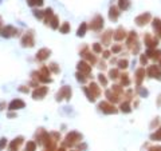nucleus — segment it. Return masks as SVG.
<instances>
[{
    "label": "nucleus",
    "instance_id": "f257e3e1",
    "mask_svg": "<svg viewBox=\"0 0 161 151\" xmlns=\"http://www.w3.org/2000/svg\"><path fill=\"white\" fill-rule=\"evenodd\" d=\"M80 140H82V134H79V132H77V131H71L66 135L62 147H73L74 144L79 143Z\"/></svg>",
    "mask_w": 161,
    "mask_h": 151
},
{
    "label": "nucleus",
    "instance_id": "f03ea898",
    "mask_svg": "<svg viewBox=\"0 0 161 151\" xmlns=\"http://www.w3.org/2000/svg\"><path fill=\"white\" fill-rule=\"evenodd\" d=\"M98 109H100L104 114H107V115H111V114L118 112V109H117L113 103H110V102H107V100L100 102V103H98Z\"/></svg>",
    "mask_w": 161,
    "mask_h": 151
},
{
    "label": "nucleus",
    "instance_id": "7ed1b4c3",
    "mask_svg": "<svg viewBox=\"0 0 161 151\" xmlns=\"http://www.w3.org/2000/svg\"><path fill=\"white\" fill-rule=\"evenodd\" d=\"M144 44L146 46L148 50H154L159 44V38L156 35H152L150 32H146L144 35Z\"/></svg>",
    "mask_w": 161,
    "mask_h": 151
},
{
    "label": "nucleus",
    "instance_id": "20e7f679",
    "mask_svg": "<svg viewBox=\"0 0 161 151\" xmlns=\"http://www.w3.org/2000/svg\"><path fill=\"white\" fill-rule=\"evenodd\" d=\"M146 76L152 79H157V80H161V68L160 66H156V64H152L146 68Z\"/></svg>",
    "mask_w": 161,
    "mask_h": 151
},
{
    "label": "nucleus",
    "instance_id": "39448f33",
    "mask_svg": "<svg viewBox=\"0 0 161 151\" xmlns=\"http://www.w3.org/2000/svg\"><path fill=\"white\" fill-rule=\"evenodd\" d=\"M150 21H152V15H150V12H144V14L138 15V16L134 19V23L137 24L138 27L146 26V24L150 23Z\"/></svg>",
    "mask_w": 161,
    "mask_h": 151
},
{
    "label": "nucleus",
    "instance_id": "423d86ee",
    "mask_svg": "<svg viewBox=\"0 0 161 151\" xmlns=\"http://www.w3.org/2000/svg\"><path fill=\"white\" fill-rule=\"evenodd\" d=\"M90 28L93 31H101L104 28V17H102L101 15H95V16L93 17V20L90 23Z\"/></svg>",
    "mask_w": 161,
    "mask_h": 151
},
{
    "label": "nucleus",
    "instance_id": "0eeeda50",
    "mask_svg": "<svg viewBox=\"0 0 161 151\" xmlns=\"http://www.w3.org/2000/svg\"><path fill=\"white\" fill-rule=\"evenodd\" d=\"M77 68H78V72L83 74V75H86L87 78H90L89 75L91 74V66L87 63V61H85V60L79 61V63L77 64Z\"/></svg>",
    "mask_w": 161,
    "mask_h": 151
},
{
    "label": "nucleus",
    "instance_id": "6e6552de",
    "mask_svg": "<svg viewBox=\"0 0 161 151\" xmlns=\"http://www.w3.org/2000/svg\"><path fill=\"white\" fill-rule=\"evenodd\" d=\"M34 44H35L34 32L32 31H28V32L21 38V46H23V47H34Z\"/></svg>",
    "mask_w": 161,
    "mask_h": 151
},
{
    "label": "nucleus",
    "instance_id": "1a4fd4ad",
    "mask_svg": "<svg viewBox=\"0 0 161 151\" xmlns=\"http://www.w3.org/2000/svg\"><path fill=\"white\" fill-rule=\"evenodd\" d=\"M145 75H146V70H145L144 67H140V68L136 70V72H134V83L137 84V87L142 84V82H144V79H145Z\"/></svg>",
    "mask_w": 161,
    "mask_h": 151
},
{
    "label": "nucleus",
    "instance_id": "9d476101",
    "mask_svg": "<svg viewBox=\"0 0 161 151\" xmlns=\"http://www.w3.org/2000/svg\"><path fill=\"white\" fill-rule=\"evenodd\" d=\"M70 98H71V88L69 86H63L57 94V100H62V99L69 100Z\"/></svg>",
    "mask_w": 161,
    "mask_h": 151
},
{
    "label": "nucleus",
    "instance_id": "9b49d317",
    "mask_svg": "<svg viewBox=\"0 0 161 151\" xmlns=\"http://www.w3.org/2000/svg\"><path fill=\"white\" fill-rule=\"evenodd\" d=\"M113 33H114V31L113 30H106L104 33H102V36H101V44L102 46H110V43H111V39H113Z\"/></svg>",
    "mask_w": 161,
    "mask_h": 151
},
{
    "label": "nucleus",
    "instance_id": "f8f14e48",
    "mask_svg": "<svg viewBox=\"0 0 161 151\" xmlns=\"http://www.w3.org/2000/svg\"><path fill=\"white\" fill-rule=\"evenodd\" d=\"M0 35H2L3 38H11V36L18 35V30L14 28L12 26H5L4 28L0 30Z\"/></svg>",
    "mask_w": 161,
    "mask_h": 151
},
{
    "label": "nucleus",
    "instance_id": "ddd939ff",
    "mask_svg": "<svg viewBox=\"0 0 161 151\" xmlns=\"http://www.w3.org/2000/svg\"><path fill=\"white\" fill-rule=\"evenodd\" d=\"M126 38H128V32H126V30L122 28V27H118V28L114 31V33H113V39L116 42H121V40H123V39H126Z\"/></svg>",
    "mask_w": 161,
    "mask_h": 151
},
{
    "label": "nucleus",
    "instance_id": "4468645a",
    "mask_svg": "<svg viewBox=\"0 0 161 151\" xmlns=\"http://www.w3.org/2000/svg\"><path fill=\"white\" fill-rule=\"evenodd\" d=\"M48 88L46 87V86H40V87L35 88L32 92V98L34 99H43V98L46 96V94H47Z\"/></svg>",
    "mask_w": 161,
    "mask_h": 151
},
{
    "label": "nucleus",
    "instance_id": "2eb2a0df",
    "mask_svg": "<svg viewBox=\"0 0 161 151\" xmlns=\"http://www.w3.org/2000/svg\"><path fill=\"white\" fill-rule=\"evenodd\" d=\"M105 96H106L107 102H110V103H113V104L121 103V98H122V96H120V95H117L116 92H113L111 90H107L105 92Z\"/></svg>",
    "mask_w": 161,
    "mask_h": 151
},
{
    "label": "nucleus",
    "instance_id": "dca6fc26",
    "mask_svg": "<svg viewBox=\"0 0 161 151\" xmlns=\"http://www.w3.org/2000/svg\"><path fill=\"white\" fill-rule=\"evenodd\" d=\"M137 39H138L137 32H136V31H130V32L128 33V38H126V47L132 50V47L137 43Z\"/></svg>",
    "mask_w": 161,
    "mask_h": 151
},
{
    "label": "nucleus",
    "instance_id": "f3484780",
    "mask_svg": "<svg viewBox=\"0 0 161 151\" xmlns=\"http://www.w3.org/2000/svg\"><path fill=\"white\" fill-rule=\"evenodd\" d=\"M145 55L148 56V59L154 60V61H159L161 59V51L159 48H154V50H146Z\"/></svg>",
    "mask_w": 161,
    "mask_h": 151
},
{
    "label": "nucleus",
    "instance_id": "a211bd4d",
    "mask_svg": "<svg viewBox=\"0 0 161 151\" xmlns=\"http://www.w3.org/2000/svg\"><path fill=\"white\" fill-rule=\"evenodd\" d=\"M120 15H121L120 8L116 7V5H111L110 10H109V19L111 21H117V20H118V17H120Z\"/></svg>",
    "mask_w": 161,
    "mask_h": 151
},
{
    "label": "nucleus",
    "instance_id": "6ab92c4d",
    "mask_svg": "<svg viewBox=\"0 0 161 151\" xmlns=\"http://www.w3.org/2000/svg\"><path fill=\"white\" fill-rule=\"evenodd\" d=\"M24 106H26V103H24L21 99H14L10 104H8V109L12 110V111H16V110L24 109Z\"/></svg>",
    "mask_w": 161,
    "mask_h": 151
},
{
    "label": "nucleus",
    "instance_id": "aec40b11",
    "mask_svg": "<svg viewBox=\"0 0 161 151\" xmlns=\"http://www.w3.org/2000/svg\"><path fill=\"white\" fill-rule=\"evenodd\" d=\"M152 28L156 36H161V19L160 17H154L152 20Z\"/></svg>",
    "mask_w": 161,
    "mask_h": 151
},
{
    "label": "nucleus",
    "instance_id": "412c9836",
    "mask_svg": "<svg viewBox=\"0 0 161 151\" xmlns=\"http://www.w3.org/2000/svg\"><path fill=\"white\" fill-rule=\"evenodd\" d=\"M23 137H18V138H15L14 140L10 143V147H8V151H19V147H20V144L23 143Z\"/></svg>",
    "mask_w": 161,
    "mask_h": 151
},
{
    "label": "nucleus",
    "instance_id": "4be33fe9",
    "mask_svg": "<svg viewBox=\"0 0 161 151\" xmlns=\"http://www.w3.org/2000/svg\"><path fill=\"white\" fill-rule=\"evenodd\" d=\"M50 54H51V51L48 50V48H42V50H39V51H38V54H36V60L43 61V60L48 59Z\"/></svg>",
    "mask_w": 161,
    "mask_h": 151
},
{
    "label": "nucleus",
    "instance_id": "5701e85b",
    "mask_svg": "<svg viewBox=\"0 0 161 151\" xmlns=\"http://www.w3.org/2000/svg\"><path fill=\"white\" fill-rule=\"evenodd\" d=\"M120 111H121V112H123V114L132 112V104H130V102H129V100L121 102V104H120Z\"/></svg>",
    "mask_w": 161,
    "mask_h": 151
},
{
    "label": "nucleus",
    "instance_id": "b1692460",
    "mask_svg": "<svg viewBox=\"0 0 161 151\" xmlns=\"http://www.w3.org/2000/svg\"><path fill=\"white\" fill-rule=\"evenodd\" d=\"M89 90L91 91V94L94 95L95 98H100L101 96V88H100V86H98L97 83L91 82L90 84H89Z\"/></svg>",
    "mask_w": 161,
    "mask_h": 151
},
{
    "label": "nucleus",
    "instance_id": "393cba45",
    "mask_svg": "<svg viewBox=\"0 0 161 151\" xmlns=\"http://www.w3.org/2000/svg\"><path fill=\"white\" fill-rule=\"evenodd\" d=\"M149 139L152 142H161V126L159 128H156V131H153L149 135Z\"/></svg>",
    "mask_w": 161,
    "mask_h": 151
},
{
    "label": "nucleus",
    "instance_id": "a878e982",
    "mask_svg": "<svg viewBox=\"0 0 161 151\" xmlns=\"http://www.w3.org/2000/svg\"><path fill=\"white\" fill-rule=\"evenodd\" d=\"M83 58L86 59V61H87L90 66H94L95 63H97V58H95V55H93L91 52H85V54L82 55Z\"/></svg>",
    "mask_w": 161,
    "mask_h": 151
},
{
    "label": "nucleus",
    "instance_id": "bb28decb",
    "mask_svg": "<svg viewBox=\"0 0 161 151\" xmlns=\"http://www.w3.org/2000/svg\"><path fill=\"white\" fill-rule=\"evenodd\" d=\"M120 82H121V86H123V87H128V86H130V78H129V74H126V72L121 74Z\"/></svg>",
    "mask_w": 161,
    "mask_h": 151
},
{
    "label": "nucleus",
    "instance_id": "cd10ccee",
    "mask_svg": "<svg viewBox=\"0 0 161 151\" xmlns=\"http://www.w3.org/2000/svg\"><path fill=\"white\" fill-rule=\"evenodd\" d=\"M130 0H118V8L121 11H128L130 8Z\"/></svg>",
    "mask_w": 161,
    "mask_h": 151
},
{
    "label": "nucleus",
    "instance_id": "c85d7f7f",
    "mask_svg": "<svg viewBox=\"0 0 161 151\" xmlns=\"http://www.w3.org/2000/svg\"><path fill=\"white\" fill-rule=\"evenodd\" d=\"M43 14H44V21H46V24H50V21L52 19V8H46L44 11H43Z\"/></svg>",
    "mask_w": 161,
    "mask_h": 151
},
{
    "label": "nucleus",
    "instance_id": "c756f323",
    "mask_svg": "<svg viewBox=\"0 0 161 151\" xmlns=\"http://www.w3.org/2000/svg\"><path fill=\"white\" fill-rule=\"evenodd\" d=\"M111 91L116 92L117 95H120V96H123L125 95V91H123V87L121 84H113V87H111Z\"/></svg>",
    "mask_w": 161,
    "mask_h": 151
},
{
    "label": "nucleus",
    "instance_id": "7c9ffc66",
    "mask_svg": "<svg viewBox=\"0 0 161 151\" xmlns=\"http://www.w3.org/2000/svg\"><path fill=\"white\" fill-rule=\"evenodd\" d=\"M120 76H121V74H120L118 68H111L109 71V78L111 79V80H116V79H118Z\"/></svg>",
    "mask_w": 161,
    "mask_h": 151
},
{
    "label": "nucleus",
    "instance_id": "2f4dec72",
    "mask_svg": "<svg viewBox=\"0 0 161 151\" xmlns=\"http://www.w3.org/2000/svg\"><path fill=\"white\" fill-rule=\"evenodd\" d=\"M136 92H137V94L140 95L141 98H146L148 95H149V91H148L146 88H144L142 86H138V87L136 88Z\"/></svg>",
    "mask_w": 161,
    "mask_h": 151
},
{
    "label": "nucleus",
    "instance_id": "473e14b6",
    "mask_svg": "<svg viewBox=\"0 0 161 151\" xmlns=\"http://www.w3.org/2000/svg\"><path fill=\"white\" fill-rule=\"evenodd\" d=\"M83 92H85V95H86V98H87V100L89 102H95V99H97V98L94 96V95L91 94V91L89 90V87H83Z\"/></svg>",
    "mask_w": 161,
    "mask_h": 151
},
{
    "label": "nucleus",
    "instance_id": "72a5a7b5",
    "mask_svg": "<svg viewBox=\"0 0 161 151\" xmlns=\"http://www.w3.org/2000/svg\"><path fill=\"white\" fill-rule=\"evenodd\" d=\"M24 151H36V142H34V140L27 142L26 147H24Z\"/></svg>",
    "mask_w": 161,
    "mask_h": 151
},
{
    "label": "nucleus",
    "instance_id": "f704fd0d",
    "mask_svg": "<svg viewBox=\"0 0 161 151\" xmlns=\"http://www.w3.org/2000/svg\"><path fill=\"white\" fill-rule=\"evenodd\" d=\"M86 31H87V24H86V23H82V24L79 26L78 31H77V35H78V36H85Z\"/></svg>",
    "mask_w": 161,
    "mask_h": 151
},
{
    "label": "nucleus",
    "instance_id": "c9c22d12",
    "mask_svg": "<svg viewBox=\"0 0 161 151\" xmlns=\"http://www.w3.org/2000/svg\"><path fill=\"white\" fill-rule=\"evenodd\" d=\"M117 64H118V70H126L129 67L128 59H121V60L117 61Z\"/></svg>",
    "mask_w": 161,
    "mask_h": 151
},
{
    "label": "nucleus",
    "instance_id": "e433bc0d",
    "mask_svg": "<svg viewBox=\"0 0 161 151\" xmlns=\"http://www.w3.org/2000/svg\"><path fill=\"white\" fill-rule=\"evenodd\" d=\"M50 26H51L52 30L59 28V19H58V16H52V19L50 21Z\"/></svg>",
    "mask_w": 161,
    "mask_h": 151
},
{
    "label": "nucleus",
    "instance_id": "4c0bfd02",
    "mask_svg": "<svg viewBox=\"0 0 161 151\" xmlns=\"http://www.w3.org/2000/svg\"><path fill=\"white\" fill-rule=\"evenodd\" d=\"M28 2V4L31 7H34V5H36V7H40V5H43V3H44V0H27Z\"/></svg>",
    "mask_w": 161,
    "mask_h": 151
},
{
    "label": "nucleus",
    "instance_id": "58836bf2",
    "mask_svg": "<svg viewBox=\"0 0 161 151\" xmlns=\"http://www.w3.org/2000/svg\"><path fill=\"white\" fill-rule=\"evenodd\" d=\"M75 76H77V80L80 82V83H86V80H87V76L83 75V74H80V72H77Z\"/></svg>",
    "mask_w": 161,
    "mask_h": 151
},
{
    "label": "nucleus",
    "instance_id": "ea45409f",
    "mask_svg": "<svg viewBox=\"0 0 161 151\" xmlns=\"http://www.w3.org/2000/svg\"><path fill=\"white\" fill-rule=\"evenodd\" d=\"M59 31H61L62 33H67V32L70 31V24H69V23H63V24H62V26L59 27Z\"/></svg>",
    "mask_w": 161,
    "mask_h": 151
},
{
    "label": "nucleus",
    "instance_id": "a19ab883",
    "mask_svg": "<svg viewBox=\"0 0 161 151\" xmlns=\"http://www.w3.org/2000/svg\"><path fill=\"white\" fill-rule=\"evenodd\" d=\"M93 51H94L95 54H102V44L94 43V44H93Z\"/></svg>",
    "mask_w": 161,
    "mask_h": 151
},
{
    "label": "nucleus",
    "instance_id": "79ce46f5",
    "mask_svg": "<svg viewBox=\"0 0 161 151\" xmlns=\"http://www.w3.org/2000/svg\"><path fill=\"white\" fill-rule=\"evenodd\" d=\"M98 80H100V83L104 86V87H106V86H107V79H106V76H105L104 74H100V75H98Z\"/></svg>",
    "mask_w": 161,
    "mask_h": 151
},
{
    "label": "nucleus",
    "instance_id": "37998d69",
    "mask_svg": "<svg viewBox=\"0 0 161 151\" xmlns=\"http://www.w3.org/2000/svg\"><path fill=\"white\" fill-rule=\"evenodd\" d=\"M157 126H159V127H160V118H159V116H157V118H154L153 119V121H152V123H150V126H149V127H150V130H154V127H157Z\"/></svg>",
    "mask_w": 161,
    "mask_h": 151
},
{
    "label": "nucleus",
    "instance_id": "c03bdc74",
    "mask_svg": "<svg viewBox=\"0 0 161 151\" xmlns=\"http://www.w3.org/2000/svg\"><path fill=\"white\" fill-rule=\"evenodd\" d=\"M140 50H141V44L137 42V43H136V44L132 47V54H133V55H137L138 52H140Z\"/></svg>",
    "mask_w": 161,
    "mask_h": 151
},
{
    "label": "nucleus",
    "instance_id": "a18cd8bd",
    "mask_svg": "<svg viewBox=\"0 0 161 151\" xmlns=\"http://www.w3.org/2000/svg\"><path fill=\"white\" fill-rule=\"evenodd\" d=\"M123 96L126 98V100H133V98H134V92H133V90H128L125 92V95H123Z\"/></svg>",
    "mask_w": 161,
    "mask_h": 151
},
{
    "label": "nucleus",
    "instance_id": "49530a36",
    "mask_svg": "<svg viewBox=\"0 0 161 151\" xmlns=\"http://www.w3.org/2000/svg\"><path fill=\"white\" fill-rule=\"evenodd\" d=\"M148 56L145 54H141L140 55V63H141V66H148Z\"/></svg>",
    "mask_w": 161,
    "mask_h": 151
},
{
    "label": "nucleus",
    "instance_id": "de8ad7c7",
    "mask_svg": "<svg viewBox=\"0 0 161 151\" xmlns=\"http://www.w3.org/2000/svg\"><path fill=\"white\" fill-rule=\"evenodd\" d=\"M121 50H122V46L121 44H114L113 47H111V52H113V54H118V52H121Z\"/></svg>",
    "mask_w": 161,
    "mask_h": 151
},
{
    "label": "nucleus",
    "instance_id": "09e8293b",
    "mask_svg": "<svg viewBox=\"0 0 161 151\" xmlns=\"http://www.w3.org/2000/svg\"><path fill=\"white\" fill-rule=\"evenodd\" d=\"M34 16L38 17V19H43V17H44V14H43V11L35 10V11H34Z\"/></svg>",
    "mask_w": 161,
    "mask_h": 151
},
{
    "label": "nucleus",
    "instance_id": "8fccbe9b",
    "mask_svg": "<svg viewBox=\"0 0 161 151\" xmlns=\"http://www.w3.org/2000/svg\"><path fill=\"white\" fill-rule=\"evenodd\" d=\"M48 68H50V70H52L55 74H58V72H59V68H58V67H57V64H55V63H51L50 66H48Z\"/></svg>",
    "mask_w": 161,
    "mask_h": 151
},
{
    "label": "nucleus",
    "instance_id": "3c124183",
    "mask_svg": "<svg viewBox=\"0 0 161 151\" xmlns=\"http://www.w3.org/2000/svg\"><path fill=\"white\" fill-rule=\"evenodd\" d=\"M110 55H111V51H102V58H104V59H109L110 58Z\"/></svg>",
    "mask_w": 161,
    "mask_h": 151
},
{
    "label": "nucleus",
    "instance_id": "603ef678",
    "mask_svg": "<svg viewBox=\"0 0 161 151\" xmlns=\"http://www.w3.org/2000/svg\"><path fill=\"white\" fill-rule=\"evenodd\" d=\"M5 144H7V139H5V138H2V139H0V151L4 149Z\"/></svg>",
    "mask_w": 161,
    "mask_h": 151
},
{
    "label": "nucleus",
    "instance_id": "864d4df0",
    "mask_svg": "<svg viewBox=\"0 0 161 151\" xmlns=\"http://www.w3.org/2000/svg\"><path fill=\"white\" fill-rule=\"evenodd\" d=\"M148 151H161V146H152Z\"/></svg>",
    "mask_w": 161,
    "mask_h": 151
},
{
    "label": "nucleus",
    "instance_id": "5fc2aeb1",
    "mask_svg": "<svg viewBox=\"0 0 161 151\" xmlns=\"http://www.w3.org/2000/svg\"><path fill=\"white\" fill-rule=\"evenodd\" d=\"M98 67H100V70H102V71L106 70V63H105V61H100V66Z\"/></svg>",
    "mask_w": 161,
    "mask_h": 151
},
{
    "label": "nucleus",
    "instance_id": "6e6d98bb",
    "mask_svg": "<svg viewBox=\"0 0 161 151\" xmlns=\"http://www.w3.org/2000/svg\"><path fill=\"white\" fill-rule=\"evenodd\" d=\"M19 91L20 92H28V88H26L24 86H21V87H19Z\"/></svg>",
    "mask_w": 161,
    "mask_h": 151
},
{
    "label": "nucleus",
    "instance_id": "4d7b16f0",
    "mask_svg": "<svg viewBox=\"0 0 161 151\" xmlns=\"http://www.w3.org/2000/svg\"><path fill=\"white\" fill-rule=\"evenodd\" d=\"M78 149L79 150H86V149H87V146H86L85 143H82V144H79V146H78Z\"/></svg>",
    "mask_w": 161,
    "mask_h": 151
},
{
    "label": "nucleus",
    "instance_id": "13d9d810",
    "mask_svg": "<svg viewBox=\"0 0 161 151\" xmlns=\"http://www.w3.org/2000/svg\"><path fill=\"white\" fill-rule=\"evenodd\" d=\"M4 107H5V103H4V102H2V103H0V111L4 109Z\"/></svg>",
    "mask_w": 161,
    "mask_h": 151
},
{
    "label": "nucleus",
    "instance_id": "bf43d9fd",
    "mask_svg": "<svg viewBox=\"0 0 161 151\" xmlns=\"http://www.w3.org/2000/svg\"><path fill=\"white\" fill-rule=\"evenodd\" d=\"M8 116H10V118H14V116H15V114H12V112H10V114H8Z\"/></svg>",
    "mask_w": 161,
    "mask_h": 151
},
{
    "label": "nucleus",
    "instance_id": "052dcab7",
    "mask_svg": "<svg viewBox=\"0 0 161 151\" xmlns=\"http://www.w3.org/2000/svg\"><path fill=\"white\" fill-rule=\"evenodd\" d=\"M57 151H66V150H64V147H61V149H57Z\"/></svg>",
    "mask_w": 161,
    "mask_h": 151
},
{
    "label": "nucleus",
    "instance_id": "680f3d73",
    "mask_svg": "<svg viewBox=\"0 0 161 151\" xmlns=\"http://www.w3.org/2000/svg\"><path fill=\"white\" fill-rule=\"evenodd\" d=\"M159 66H160V68H161V59L159 60Z\"/></svg>",
    "mask_w": 161,
    "mask_h": 151
},
{
    "label": "nucleus",
    "instance_id": "e2e57ef3",
    "mask_svg": "<svg viewBox=\"0 0 161 151\" xmlns=\"http://www.w3.org/2000/svg\"><path fill=\"white\" fill-rule=\"evenodd\" d=\"M0 27H2V17H0ZM0 30H2V28H0Z\"/></svg>",
    "mask_w": 161,
    "mask_h": 151
},
{
    "label": "nucleus",
    "instance_id": "0e129e2a",
    "mask_svg": "<svg viewBox=\"0 0 161 151\" xmlns=\"http://www.w3.org/2000/svg\"><path fill=\"white\" fill-rule=\"evenodd\" d=\"M70 151H77V150H70Z\"/></svg>",
    "mask_w": 161,
    "mask_h": 151
},
{
    "label": "nucleus",
    "instance_id": "69168bd1",
    "mask_svg": "<svg viewBox=\"0 0 161 151\" xmlns=\"http://www.w3.org/2000/svg\"><path fill=\"white\" fill-rule=\"evenodd\" d=\"M160 38H161V36H160Z\"/></svg>",
    "mask_w": 161,
    "mask_h": 151
}]
</instances>
